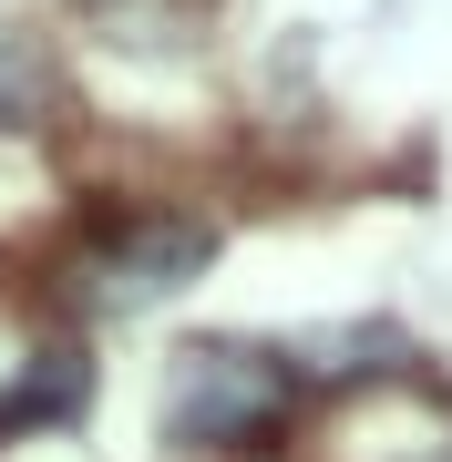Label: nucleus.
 I'll return each mask as SVG.
<instances>
[{"label":"nucleus","mask_w":452,"mask_h":462,"mask_svg":"<svg viewBox=\"0 0 452 462\" xmlns=\"http://www.w3.org/2000/svg\"><path fill=\"white\" fill-rule=\"evenodd\" d=\"M299 401V370L247 339H196L165 370V442L175 452H257Z\"/></svg>","instance_id":"f257e3e1"},{"label":"nucleus","mask_w":452,"mask_h":462,"mask_svg":"<svg viewBox=\"0 0 452 462\" xmlns=\"http://www.w3.org/2000/svg\"><path fill=\"white\" fill-rule=\"evenodd\" d=\"M206 257H217V226H196V216H134V226L93 257V298L103 309H154V298H175L185 278H206Z\"/></svg>","instance_id":"f03ea898"},{"label":"nucleus","mask_w":452,"mask_h":462,"mask_svg":"<svg viewBox=\"0 0 452 462\" xmlns=\"http://www.w3.org/2000/svg\"><path fill=\"white\" fill-rule=\"evenodd\" d=\"M51 103H62V72H51V51L21 32L11 11H0V134H42Z\"/></svg>","instance_id":"7ed1b4c3"}]
</instances>
